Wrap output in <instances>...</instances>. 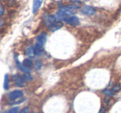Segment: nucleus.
Listing matches in <instances>:
<instances>
[{"label": "nucleus", "instance_id": "obj_16", "mask_svg": "<svg viewBox=\"0 0 121 113\" xmlns=\"http://www.w3.org/2000/svg\"><path fill=\"white\" fill-rule=\"evenodd\" d=\"M20 111H19V107H13V108L9 109L6 113H19Z\"/></svg>", "mask_w": 121, "mask_h": 113}, {"label": "nucleus", "instance_id": "obj_21", "mask_svg": "<svg viewBox=\"0 0 121 113\" xmlns=\"http://www.w3.org/2000/svg\"><path fill=\"white\" fill-rule=\"evenodd\" d=\"M3 13H4V8H3V6H1V5H0V17H1L2 15L3 14Z\"/></svg>", "mask_w": 121, "mask_h": 113}, {"label": "nucleus", "instance_id": "obj_14", "mask_svg": "<svg viewBox=\"0 0 121 113\" xmlns=\"http://www.w3.org/2000/svg\"><path fill=\"white\" fill-rule=\"evenodd\" d=\"M103 94L105 96H106V97H112V96L114 95V93L115 92H113L112 90H110V89H105V90H103Z\"/></svg>", "mask_w": 121, "mask_h": 113}, {"label": "nucleus", "instance_id": "obj_23", "mask_svg": "<svg viewBox=\"0 0 121 113\" xmlns=\"http://www.w3.org/2000/svg\"><path fill=\"white\" fill-rule=\"evenodd\" d=\"M3 24H4V22H3V20H0V27H1L2 26H3Z\"/></svg>", "mask_w": 121, "mask_h": 113}, {"label": "nucleus", "instance_id": "obj_25", "mask_svg": "<svg viewBox=\"0 0 121 113\" xmlns=\"http://www.w3.org/2000/svg\"><path fill=\"white\" fill-rule=\"evenodd\" d=\"M3 1H7V0H3Z\"/></svg>", "mask_w": 121, "mask_h": 113}, {"label": "nucleus", "instance_id": "obj_3", "mask_svg": "<svg viewBox=\"0 0 121 113\" xmlns=\"http://www.w3.org/2000/svg\"><path fill=\"white\" fill-rule=\"evenodd\" d=\"M81 12L82 14L86 15V16H92V15H94L96 13V9L93 7L86 5L83 8H82Z\"/></svg>", "mask_w": 121, "mask_h": 113}, {"label": "nucleus", "instance_id": "obj_2", "mask_svg": "<svg viewBox=\"0 0 121 113\" xmlns=\"http://www.w3.org/2000/svg\"><path fill=\"white\" fill-rule=\"evenodd\" d=\"M64 22L69 25L73 26V27H77L80 24L79 18L76 16H68L67 18L64 20Z\"/></svg>", "mask_w": 121, "mask_h": 113}, {"label": "nucleus", "instance_id": "obj_17", "mask_svg": "<svg viewBox=\"0 0 121 113\" xmlns=\"http://www.w3.org/2000/svg\"><path fill=\"white\" fill-rule=\"evenodd\" d=\"M41 67H42V63H41V61L36 60V62H35V69H36V70H39Z\"/></svg>", "mask_w": 121, "mask_h": 113}, {"label": "nucleus", "instance_id": "obj_24", "mask_svg": "<svg viewBox=\"0 0 121 113\" xmlns=\"http://www.w3.org/2000/svg\"><path fill=\"white\" fill-rule=\"evenodd\" d=\"M105 103H107V102H109V97H105Z\"/></svg>", "mask_w": 121, "mask_h": 113}, {"label": "nucleus", "instance_id": "obj_5", "mask_svg": "<svg viewBox=\"0 0 121 113\" xmlns=\"http://www.w3.org/2000/svg\"><path fill=\"white\" fill-rule=\"evenodd\" d=\"M23 96V92L21 90H14L8 94V98L10 100H15V99L20 98Z\"/></svg>", "mask_w": 121, "mask_h": 113}, {"label": "nucleus", "instance_id": "obj_11", "mask_svg": "<svg viewBox=\"0 0 121 113\" xmlns=\"http://www.w3.org/2000/svg\"><path fill=\"white\" fill-rule=\"evenodd\" d=\"M25 54H26L28 57L33 58L34 56L35 55V50H34V48L31 47V46H28V47L25 50Z\"/></svg>", "mask_w": 121, "mask_h": 113}, {"label": "nucleus", "instance_id": "obj_8", "mask_svg": "<svg viewBox=\"0 0 121 113\" xmlns=\"http://www.w3.org/2000/svg\"><path fill=\"white\" fill-rule=\"evenodd\" d=\"M43 1L44 0H33V7H32V12H33V13H35L40 9Z\"/></svg>", "mask_w": 121, "mask_h": 113}, {"label": "nucleus", "instance_id": "obj_9", "mask_svg": "<svg viewBox=\"0 0 121 113\" xmlns=\"http://www.w3.org/2000/svg\"><path fill=\"white\" fill-rule=\"evenodd\" d=\"M62 27H63V23L59 21H56L55 23L53 24L50 27H49V28L51 32H56V31H58L60 28H62Z\"/></svg>", "mask_w": 121, "mask_h": 113}, {"label": "nucleus", "instance_id": "obj_7", "mask_svg": "<svg viewBox=\"0 0 121 113\" xmlns=\"http://www.w3.org/2000/svg\"><path fill=\"white\" fill-rule=\"evenodd\" d=\"M14 80L16 83L17 86L18 87H23L25 85V78L24 77H22L20 75H15Z\"/></svg>", "mask_w": 121, "mask_h": 113}, {"label": "nucleus", "instance_id": "obj_19", "mask_svg": "<svg viewBox=\"0 0 121 113\" xmlns=\"http://www.w3.org/2000/svg\"><path fill=\"white\" fill-rule=\"evenodd\" d=\"M69 1L72 2L73 3H82V2H85L86 0H69Z\"/></svg>", "mask_w": 121, "mask_h": 113}, {"label": "nucleus", "instance_id": "obj_20", "mask_svg": "<svg viewBox=\"0 0 121 113\" xmlns=\"http://www.w3.org/2000/svg\"><path fill=\"white\" fill-rule=\"evenodd\" d=\"M19 113H29V107H26V108L22 109Z\"/></svg>", "mask_w": 121, "mask_h": 113}, {"label": "nucleus", "instance_id": "obj_6", "mask_svg": "<svg viewBox=\"0 0 121 113\" xmlns=\"http://www.w3.org/2000/svg\"><path fill=\"white\" fill-rule=\"evenodd\" d=\"M47 40V34L45 32H41L40 34H39L36 37V43L39 44L40 45H45V42Z\"/></svg>", "mask_w": 121, "mask_h": 113}, {"label": "nucleus", "instance_id": "obj_22", "mask_svg": "<svg viewBox=\"0 0 121 113\" xmlns=\"http://www.w3.org/2000/svg\"><path fill=\"white\" fill-rule=\"evenodd\" d=\"M105 108L104 107H100V109L98 113H105Z\"/></svg>", "mask_w": 121, "mask_h": 113}, {"label": "nucleus", "instance_id": "obj_18", "mask_svg": "<svg viewBox=\"0 0 121 113\" xmlns=\"http://www.w3.org/2000/svg\"><path fill=\"white\" fill-rule=\"evenodd\" d=\"M23 77H24L26 81H30V80L32 79V77L30 73H25V75Z\"/></svg>", "mask_w": 121, "mask_h": 113}, {"label": "nucleus", "instance_id": "obj_10", "mask_svg": "<svg viewBox=\"0 0 121 113\" xmlns=\"http://www.w3.org/2000/svg\"><path fill=\"white\" fill-rule=\"evenodd\" d=\"M34 50H35V55L40 56V55H41V54L44 51V46L35 43V47H34Z\"/></svg>", "mask_w": 121, "mask_h": 113}, {"label": "nucleus", "instance_id": "obj_15", "mask_svg": "<svg viewBox=\"0 0 121 113\" xmlns=\"http://www.w3.org/2000/svg\"><path fill=\"white\" fill-rule=\"evenodd\" d=\"M120 90H121L120 83H116L115 85H114L113 88H112V91H113L114 92H120Z\"/></svg>", "mask_w": 121, "mask_h": 113}, {"label": "nucleus", "instance_id": "obj_13", "mask_svg": "<svg viewBox=\"0 0 121 113\" xmlns=\"http://www.w3.org/2000/svg\"><path fill=\"white\" fill-rule=\"evenodd\" d=\"M3 88H4L5 90H8V88H9V77H8V74H5V76H4Z\"/></svg>", "mask_w": 121, "mask_h": 113}, {"label": "nucleus", "instance_id": "obj_4", "mask_svg": "<svg viewBox=\"0 0 121 113\" xmlns=\"http://www.w3.org/2000/svg\"><path fill=\"white\" fill-rule=\"evenodd\" d=\"M57 20H56L55 16H54V15H45L44 17V23L48 27H50Z\"/></svg>", "mask_w": 121, "mask_h": 113}, {"label": "nucleus", "instance_id": "obj_1", "mask_svg": "<svg viewBox=\"0 0 121 113\" xmlns=\"http://www.w3.org/2000/svg\"><path fill=\"white\" fill-rule=\"evenodd\" d=\"M79 8V5L78 4H70L68 6H63L59 8V12L64 13V14L68 15V16H71L76 10Z\"/></svg>", "mask_w": 121, "mask_h": 113}, {"label": "nucleus", "instance_id": "obj_12", "mask_svg": "<svg viewBox=\"0 0 121 113\" xmlns=\"http://www.w3.org/2000/svg\"><path fill=\"white\" fill-rule=\"evenodd\" d=\"M22 65L27 68H30L33 66V62L30 59H25L22 62Z\"/></svg>", "mask_w": 121, "mask_h": 113}]
</instances>
